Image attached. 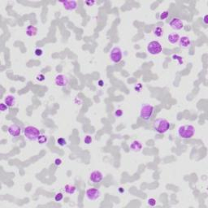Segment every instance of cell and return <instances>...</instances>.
<instances>
[{
  "label": "cell",
  "mask_w": 208,
  "mask_h": 208,
  "mask_svg": "<svg viewBox=\"0 0 208 208\" xmlns=\"http://www.w3.org/2000/svg\"><path fill=\"white\" fill-rule=\"evenodd\" d=\"M196 128L192 124L180 125L177 128V136L181 139H190L195 135Z\"/></svg>",
  "instance_id": "1"
},
{
  "label": "cell",
  "mask_w": 208,
  "mask_h": 208,
  "mask_svg": "<svg viewBox=\"0 0 208 208\" xmlns=\"http://www.w3.org/2000/svg\"><path fill=\"white\" fill-rule=\"evenodd\" d=\"M153 128L156 133H159V134H164L170 129L171 124L168 120L163 119V118H159V119L155 120L153 124Z\"/></svg>",
  "instance_id": "2"
},
{
  "label": "cell",
  "mask_w": 208,
  "mask_h": 208,
  "mask_svg": "<svg viewBox=\"0 0 208 208\" xmlns=\"http://www.w3.org/2000/svg\"><path fill=\"white\" fill-rule=\"evenodd\" d=\"M24 135L29 141H38L41 135L40 130L34 126L29 125L24 128Z\"/></svg>",
  "instance_id": "3"
},
{
  "label": "cell",
  "mask_w": 208,
  "mask_h": 208,
  "mask_svg": "<svg viewBox=\"0 0 208 208\" xmlns=\"http://www.w3.org/2000/svg\"><path fill=\"white\" fill-rule=\"evenodd\" d=\"M154 107L150 103H144L142 105L140 109V117L143 121H150L153 116Z\"/></svg>",
  "instance_id": "4"
},
{
  "label": "cell",
  "mask_w": 208,
  "mask_h": 208,
  "mask_svg": "<svg viewBox=\"0 0 208 208\" xmlns=\"http://www.w3.org/2000/svg\"><path fill=\"white\" fill-rule=\"evenodd\" d=\"M146 50H147V52L151 55H158L162 52L163 46L159 41H151V43H148Z\"/></svg>",
  "instance_id": "5"
},
{
  "label": "cell",
  "mask_w": 208,
  "mask_h": 208,
  "mask_svg": "<svg viewBox=\"0 0 208 208\" xmlns=\"http://www.w3.org/2000/svg\"><path fill=\"white\" fill-rule=\"evenodd\" d=\"M109 57H110L111 61L113 63H120L122 60V58H123V53H122V50L121 49V47H119V46L113 47L111 50Z\"/></svg>",
  "instance_id": "6"
},
{
  "label": "cell",
  "mask_w": 208,
  "mask_h": 208,
  "mask_svg": "<svg viewBox=\"0 0 208 208\" xmlns=\"http://www.w3.org/2000/svg\"><path fill=\"white\" fill-rule=\"evenodd\" d=\"M85 195L88 201L95 202L101 198V192L97 188H90L86 189Z\"/></svg>",
  "instance_id": "7"
},
{
  "label": "cell",
  "mask_w": 208,
  "mask_h": 208,
  "mask_svg": "<svg viewBox=\"0 0 208 208\" xmlns=\"http://www.w3.org/2000/svg\"><path fill=\"white\" fill-rule=\"evenodd\" d=\"M55 84L60 88L66 87L68 85V78L64 74H57L55 77Z\"/></svg>",
  "instance_id": "8"
},
{
  "label": "cell",
  "mask_w": 208,
  "mask_h": 208,
  "mask_svg": "<svg viewBox=\"0 0 208 208\" xmlns=\"http://www.w3.org/2000/svg\"><path fill=\"white\" fill-rule=\"evenodd\" d=\"M62 4L63 8L67 11H75L77 9L78 4L77 2L75 0H65V1H61L60 2Z\"/></svg>",
  "instance_id": "9"
},
{
  "label": "cell",
  "mask_w": 208,
  "mask_h": 208,
  "mask_svg": "<svg viewBox=\"0 0 208 208\" xmlns=\"http://www.w3.org/2000/svg\"><path fill=\"white\" fill-rule=\"evenodd\" d=\"M8 134L12 138H17L21 133V128L16 124H12L8 128Z\"/></svg>",
  "instance_id": "10"
},
{
  "label": "cell",
  "mask_w": 208,
  "mask_h": 208,
  "mask_svg": "<svg viewBox=\"0 0 208 208\" xmlns=\"http://www.w3.org/2000/svg\"><path fill=\"white\" fill-rule=\"evenodd\" d=\"M103 174L100 171H93V172L90 174V181L94 184L100 183L101 181H103Z\"/></svg>",
  "instance_id": "11"
},
{
  "label": "cell",
  "mask_w": 208,
  "mask_h": 208,
  "mask_svg": "<svg viewBox=\"0 0 208 208\" xmlns=\"http://www.w3.org/2000/svg\"><path fill=\"white\" fill-rule=\"evenodd\" d=\"M169 26L174 30H181L184 28V23L180 18L175 17L170 20Z\"/></svg>",
  "instance_id": "12"
},
{
  "label": "cell",
  "mask_w": 208,
  "mask_h": 208,
  "mask_svg": "<svg viewBox=\"0 0 208 208\" xmlns=\"http://www.w3.org/2000/svg\"><path fill=\"white\" fill-rule=\"evenodd\" d=\"M179 46L182 48H185V49H187L191 46V40L190 38L187 37V36H183V37H181L180 39H179Z\"/></svg>",
  "instance_id": "13"
},
{
  "label": "cell",
  "mask_w": 208,
  "mask_h": 208,
  "mask_svg": "<svg viewBox=\"0 0 208 208\" xmlns=\"http://www.w3.org/2000/svg\"><path fill=\"white\" fill-rule=\"evenodd\" d=\"M3 103H5L8 107H14L15 105V103H16V98H15V97L14 95L8 94V95L5 96Z\"/></svg>",
  "instance_id": "14"
},
{
  "label": "cell",
  "mask_w": 208,
  "mask_h": 208,
  "mask_svg": "<svg viewBox=\"0 0 208 208\" xmlns=\"http://www.w3.org/2000/svg\"><path fill=\"white\" fill-rule=\"evenodd\" d=\"M130 149L133 152H139L142 149V144L140 141L134 140L130 144Z\"/></svg>",
  "instance_id": "15"
},
{
  "label": "cell",
  "mask_w": 208,
  "mask_h": 208,
  "mask_svg": "<svg viewBox=\"0 0 208 208\" xmlns=\"http://www.w3.org/2000/svg\"><path fill=\"white\" fill-rule=\"evenodd\" d=\"M25 33H26V35L29 38H32V37H34V36L37 35L38 33V28L33 26V25H29L26 28V30H25Z\"/></svg>",
  "instance_id": "16"
},
{
  "label": "cell",
  "mask_w": 208,
  "mask_h": 208,
  "mask_svg": "<svg viewBox=\"0 0 208 208\" xmlns=\"http://www.w3.org/2000/svg\"><path fill=\"white\" fill-rule=\"evenodd\" d=\"M180 35L177 33H171L168 35V42L171 44H176L179 42Z\"/></svg>",
  "instance_id": "17"
},
{
  "label": "cell",
  "mask_w": 208,
  "mask_h": 208,
  "mask_svg": "<svg viewBox=\"0 0 208 208\" xmlns=\"http://www.w3.org/2000/svg\"><path fill=\"white\" fill-rule=\"evenodd\" d=\"M63 191L65 192L67 194L69 195H73L77 192V187L74 185L72 184H67L64 187H63Z\"/></svg>",
  "instance_id": "18"
},
{
  "label": "cell",
  "mask_w": 208,
  "mask_h": 208,
  "mask_svg": "<svg viewBox=\"0 0 208 208\" xmlns=\"http://www.w3.org/2000/svg\"><path fill=\"white\" fill-rule=\"evenodd\" d=\"M153 34L155 37H158V38H160L161 36L163 34V28L160 27V26H157L153 29Z\"/></svg>",
  "instance_id": "19"
},
{
  "label": "cell",
  "mask_w": 208,
  "mask_h": 208,
  "mask_svg": "<svg viewBox=\"0 0 208 208\" xmlns=\"http://www.w3.org/2000/svg\"><path fill=\"white\" fill-rule=\"evenodd\" d=\"M40 145H44V144H46L48 142V138L47 136L44 135V134H41L38 138V141H37Z\"/></svg>",
  "instance_id": "20"
},
{
  "label": "cell",
  "mask_w": 208,
  "mask_h": 208,
  "mask_svg": "<svg viewBox=\"0 0 208 208\" xmlns=\"http://www.w3.org/2000/svg\"><path fill=\"white\" fill-rule=\"evenodd\" d=\"M56 143H57L58 145H60V146H61V147H63V146H65V145H67V141H66L63 138H60L57 139Z\"/></svg>",
  "instance_id": "21"
},
{
  "label": "cell",
  "mask_w": 208,
  "mask_h": 208,
  "mask_svg": "<svg viewBox=\"0 0 208 208\" xmlns=\"http://www.w3.org/2000/svg\"><path fill=\"white\" fill-rule=\"evenodd\" d=\"M168 16H169V12L168 11H163L159 15V19L161 20H165L166 19H168Z\"/></svg>",
  "instance_id": "22"
},
{
  "label": "cell",
  "mask_w": 208,
  "mask_h": 208,
  "mask_svg": "<svg viewBox=\"0 0 208 208\" xmlns=\"http://www.w3.org/2000/svg\"><path fill=\"white\" fill-rule=\"evenodd\" d=\"M93 142V138L91 135H86L84 138V143L85 145H90Z\"/></svg>",
  "instance_id": "23"
},
{
  "label": "cell",
  "mask_w": 208,
  "mask_h": 208,
  "mask_svg": "<svg viewBox=\"0 0 208 208\" xmlns=\"http://www.w3.org/2000/svg\"><path fill=\"white\" fill-rule=\"evenodd\" d=\"M63 199V194L62 193H55V202H61Z\"/></svg>",
  "instance_id": "24"
},
{
  "label": "cell",
  "mask_w": 208,
  "mask_h": 208,
  "mask_svg": "<svg viewBox=\"0 0 208 208\" xmlns=\"http://www.w3.org/2000/svg\"><path fill=\"white\" fill-rule=\"evenodd\" d=\"M35 79L36 80H38L39 82H42V81H44V80H45L46 77L43 75V73H39V74H38V75L36 76Z\"/></svg>",
  "instance_id": "25"
},
{
  "label": "cell",
  "mask_w": 208,
  "mask_h": 208,
  "mask_svg": "<svg viewBox=\"0 0 208 208\" xmlns=\"http://www.w3.org/2000/svg\"><path fill=\"white\" fill-rule=\"evenodd\" d=\"M34 55H35L36 56H38V57L43 56V49H41V48H36L35 50H34Z\"/></svg>",
  "instance_id": "26"
},
{
  "label": "cell",
  "mask_w": 208,
  "mask_h": 208,
  "mask_svg": "<svg viewBox=\"0 0 208 208\" xmlns=\"http://www.w3.org/2000/svg\"><path fill=\"white\" fill-rule=\"evenodd\" d=\"M147 204L151 206H155L156 205V200L153 198H149L147 200Z\"/></svg>",
  "instance_id": "27"
},
{
  "label": "cell",
  "mask_w": 208,
  "mask_h": 208,
  "mask_svg": "<svg viewBox=\"0 0 208 208\" xmlns=\"http://www.w3.org/2000/svg\"><path fill=\"white\" fill-rule=\"evenodd\" d=\"M8 110V107L6 105L5 103H2L1 104H0V111H1L2 112H5V111H7Z\"/></svg>",
  "instance_id": "28"
},
{
  "label": "cell",
  "mask_w": 208,
  "mask_h": 208,
  "mask_svg": "<svg viewBox=\"0 0 208 208\" xmlns=\"http://www.w3.org/2000/svg\"><path fill=\"white\" fill-rule=\"evenodd\" d=\"M54 163H55V165L56 166V167H60V166L62 165V163H63V161H62V159L60 158H56L55 159V161H54Z\"/></svg>",
  "instance_id": "29"
},
{
  "label": "cell",
  "mask_w": 208,
  "mask_h": 208,
  "mask_svg": "<svg viewBox=\"0 0 208 208\" xmlns=\"http://www.w3.org/2000/svg\"><path fill=\"white\" fill-rule=\"evenodd\" d=\"M123 111L121 110V109H118V110H116L115 111V115L116 117H121V116L123 115Z\"/></svg>",
  "instance_id": "30"
},
{
  "label": "cell",
  "mask_w": 208,
  "mask_h": 208,
  "mask_svg": "<svg viewBox=\"0 0 208 208\" xmlns=\"http://www.w3.org/2000/svg\"><path fill=\"white\" fill-rule=\"evenodd\" d=\"M95 1H91V0H86V1H85V4H86L88 7H92V6L95 4Z\"/></svg>",
  "instance_id": "31"
},
{
  "label": "cell",
  "mask_w": 208,
  "mask_h": 208,
  "mask_svg": "<svg viewBox=\"0 0 208 208\" xmlns=\"http://www.w3.org/2000/svg\"><path fill=\"white\" fill-rule=\"evenodd\" d=\"M207 18H208L207 15H204V18H203V24H204V25H207V24H208Z\"/></svg>",
  "instance_id": "32"
},
{
  "label": "cell",
  "mask_w": 208,
  "mask_h": 208,
  "mask_svg": "<svg viewBox=\"0 0 208 208\" xmlns=\"http://www.w3.org/2000/svg\"><path fill=\"white\" fill-rule=\"evenodd\" d=\"M98 84H99V86H103V80H99V81H98Z\"/></svg>",
  "instance_id": "33"
},
{
  "label": "cell",
  "mask_w": 208,
  "mask_h": 208,
  "mask_svg": "<svg viewBox=\"0 0 208 208\" xmlns=\"http://www.w3.org/2000/svg\"><path fill=\"white\" fill-rule=\"evenodd\" d=\"M122 189H123V188H119V191H120L121 193H124V190H123Z\"/></svg>",
  "instance_id": "34"
}]
</instances>
